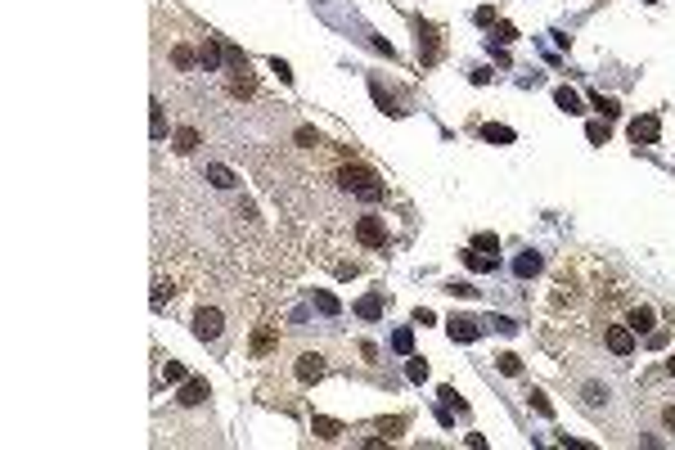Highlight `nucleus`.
I'll use <instances>...</instances> for the list:
<instances>
[{
	"instance_id": "nucleus-10",
	"label": "nucleus",
	"mask_w": 675,
	"mask_h": 450,
	"mask_svg": "<svg viewBox=\"0 0 675 450\" xmlns=\"http://www.w3.org/2000/svg\"><path fill=\"white\" fill-rule=\"evenodd\" d=\"M225 86H230V95H239V99H243V95H257V77L248 72V63H243V68H234Z\"/></svg>"
},
{
	"instance_id": "nucleus-5",
	"label": "nucleus",
	"mask_w": 675,
	"mask_h": 450,
	"mask_svg": "<svg viewBox=\"0 0 675 450\" xmlns=\"http://www.w3.org/2000/svg\"><path fill=\"white\" fill-rule=\"evenodd\" d=\"M603 347L608 351H612V356H631V351H635V329H631V324H603Z\"/></svg>"
},
{
	"instance_id": "nucleus-1",
	"label": "nucleus",
	"mask_w": 675,
	"mask_h": 450,
	"mask_svg": "<svg viewBox=\"0 0 675 450\" xmlns=\"http://www.w3.org/2000/svg\"><path fill=\"white\" fill-rule=\"evenodd\" d=\"M334 180L342 189H351L356 198H365V203H378V198L387 194V185L378 180V171L365 167V162H342V167L334 171Z\"/></svg>"
},
{
	"instance_id": "nucleus-18",
	"label": "nucleus",
	"mask_w": 675,
	"mask_h": 450,
	"mask_svg": "<svg viewBox=\"0 0 675 450\" xmlns=\"http://www.w3.org/2000/svg\"><path fill=\"white\" fill-rule=\"evenodd\" d=\"M149 109H154V118H149V131H154V140H167V109L163 104H149Z\"/></svg>"
},
{
	"instance_id": "nucleus-35",
	"label": "nucleus",
	"mask_w": 675,
	"mask_h": 450,
	"mask_svg": "<svg viewBox=\"0 0 675 450\" xmlns=\"http://www.w3.org/2000/svg\"><path fill=\"white\" fill-rule=\"evenodd\" d=\"M667 374H671V378H675V356H671V360H667Z\"/></svg>"
},
{
	"instance_id": "nucleus-27",
	"label": "nucleus",
	"mask_w": 675,
	"mask_h": 450,
	"mask_svg": "<svg viewBox=\"0 0 675 450\" xmlns=\"http://www.w3.org/2000/svg\"><path fill=\"white\" fill-rule=\"evenodd\" d=\"M473 248H478V252H496L500 257V239L496 234H473Z\"/></svg>"
},
{
	"instance_id": "nucleus-17",
	"label": "nucleus",
	"mask_w": 675,
	"mask_h": 450,
	"mask_svg": "<svg viewBox=\"0 0 675 450\" xmlns=\"http://www.w3.org/2000/svg\"><path fill=\"white\" fill-rule=\"evenodd\" d=\"M464 262H469L473 271H496L500 257H496V252H478V248H473V252H464Z\"/></svg>"
},
{
	"instance_id": "nucleus-11",
	"label": "nucleus",
	"mask_w": 675,
	"mask_h": 450,
	"mask_svg": "<svg viewBox=\"0 0 675 450\" xmlns=\"http://www.w3.org/2000/svg\"><path fill=\"white\" fill-rule=\"evenodd\" d=\"M311 428H316V437H320V442H338V437L347 433V428H342L338 419H325V415H316V419H311Z\"/></svg>"
},
{
	"instance_id": "nucleus-25",
	"label": "nucleus",
	"mask_w": 675,
	"mask_h": 450,
	"mask_svg": "<svg viewBox=\"0 0 675 450\" xmlns=\"http://www.w3.org/2000/svg\"><path fill=\"white\" fill-rule=\"evenodd\" d=\"M536 271H540V252H522L518 257V275L527 280V275H536Z\"/></svg>"
},
{
	"instance_id": "nucleus-23",
	"label": "nucleus",
	"mask_w": 675,
	"mask_h": 450,
	"mask_svg": "<svg viewBox=\"0 0 675 450\" xmlns=\"http://www.w3.org/2000/svg\"><path fill=\"white\" fill-rule=\"evenodd\" d=\"M590 104H594L599 113H603V118H617V113H621V104H617L612 95H590Z\"/></svg>"
},
{
	"instance_id": "nucleus-34",
	"label": "nucleus",
	"mask_w": 675,
	"mask_h": 450,
	"mask_svg": "<svg viewBox=\"0 0 675 450\" xmlns=\"http://www.w3.org/2000/svg\"><path fill=\"white\" fill-rule=\"evenodd\" d=\"M662 424H667V428H675V405H667V410H662Z\"/></svg>"
},
{
	"instance_id": "nucleus-15",
	"label": "nucleus",
	"mask_w": 675,
	"mask_h": 450,
	"mask_svg": "<svg viewBox=\"0 0 675 450\" xmlns=\"http://www.w3.org/2000/svg\"><path fill=\"white\" fill-rule=\"evenodd\" d=\"M207 180H212L216 189H234V185H239V180H234V171L221 167V162H212V167H207Z\"/></svg>"
},
{
	"instance_id": "nucleus-3",
	"label": "nucleus",
	"mask_w": 675,
	"mask_h": 450,
	"mask_svg": "<svg viewBox=\"0 0 675 450\" xmlns=\"http://www.w3.org/2000/svg\"><path fill=\"white\" fill-rule=\"evenodd\" d=\"M194 338L198 342H221V333H225V315H221V306H198L194 311Z\"/></svg>"
},
{
	"instance_id": "nucleus-2",
	"label": "nucleus",
	"mask_w": 675,
	"mask_h": 450,
	"mask_svg": "<svg viewBox=\"0 0 675 450\" xmlns=\"http://www.w3.org/2000/svg\"><path fill=\"white\" fill-rule=\"evenodd\" d=\"M356 243L365 248V252H387L392 248V234H387V221L378 212H365L356 216Z\"/></svg>"
},
{
	"instance_id": "nucleus-26",
	"label": "nucleus",
	"mask_w": 675,
	"mask_h": 450,
	"mask_svg": "<svg viewBox=\"0 0 675 450\" xmlns=\"http://www.w3.org/2000/svg\"><path fill=\"white\" fill-rule=\"evenodd\" d=\"M585 136H590V145H608V136H612V131H608V122H590V127H585Z\"/></svg>"
},
{
	"instance_id": "nucleus-32",
	"label": "nucleus",
	"mask_w": 675,
	"mask_h": 450,
	"mask_svg": "<svg viewBox=\"0 0 675 450\" xmlns=\"http://www.w3.org/2000/svg\"><path fill=\"white\" fill-rule=\"evenodd\" d=\"M527 401H531V405H536V410H540V415H554V405H549V396H545V392H531V396H527Z\"/></svg>"
},
{
	"instance_id": "nucleus-21",
	"label": "nucleus",
	"mask_w": 675,
	"mask_h": 450,
	"mask_svg": "<svg viewBox=\"0 0 675 450\" xmlns=\"http://www.w3.org/2000/svg\"><path fill=\"white\" fill-rule=\"evenodd\" d=\"M513 45V41H518V27H513V23H496V27H491V45Z\"/></svg>"
},
{
	"instance_id": "nucleus-16",
	"label": "nucleus",
	"mask_w": 675,
	"mask_h": 450,
	"mask_svg": "<svg viewBox=\"0 0 675 450\" xmlns=\"http://www.w3.org/2000/svg\"><path fill=\"white\" fill-rule=\"evenodd\" d=\"M450 338L455 342H473V338H478V324L464 320V315H455V320H450Z\"/></svg>"
},
{
	"instance_id": "nucleus-29",
	"label": "nucleus",
	"mask_w": 675,
	"mask_h": 450,
	"mask_svg": "<svg viewBox=\"0 0 675 450\" xmlns=\"http://www.w3.org/2000/svg\"><path fill=\"white\" fill-rule=\"evenodd\" d=\"M496 365H500V369H505V374H509V378H513V374H522V360H518V356H513V351H505V356H500V360H496Z\"/></svg>"
},
{
	"instance_id": "nucleus-12",
	"label": "nucleus",
	"mask_w": 675,
	"mask_h": 450,
	"mask_svg": "<svg viewBox=\"0 0 675 450\" xmlns=\"http://www.w3.org/2000/svg\"><path fill=\"white\" fill-rule=\"evenodd\" d=\"M383 293H369V298H360L356 302V315H360V320H378V315H383Z\"/></svg>"
},
{
	"instance_id": "nucleus-22",
	"label": "nucleus",
	"mask_w": 675,
	"mask_h": 450,
	"mask_svg": "<svg viewBox=\"0 0 675 450\" xmlns=\"http://www.w3.org/2000/svg\"><path fill=\"white\" fill-rule=\"evenodd\" d=\"M554 99H558V109H563V113H581V99H576V95L567 90V86H558Z\"/></svg>"
},
{
	"instance_id": "nucleus-33",
	"label": "nucleus",
	"mask_w": 675,
	"mask_h": 450,
	"mask_svg": "<svg viewBox=\"0 0 675 450\" xmlns=\"http://www.w3.org/2000/svg\"><path fill=\"white\" fill-rule=\"evenodd\" d=\"M410 378H414V383H423V378H428V365H423V360H419V356H414V360H410Z\"/></svg>"
},
{
	"instance_id": "nucleus-14",
	"label": "nucleus",
	"mask_w": 675,
	"mask_h": 450,
	"mask_svg": "<svg viewBox=\"0 0 675 450\" xmlns=\"http://www.w3.org/2000/svg\"><path fill=\"white\" fill-rule=\"evenodd\" d=\"M171 145H176V153H180V158H189V153L198 149V131H194V127H180Z\"/></svg>"
},
{
	"instance_id": "nucleus-6",
	"label": "nucleus",
	"mask_w": 675,
	"mask_h": 450,
	"mask_svg": "<svg viewBox=\"0 0 675 450\" xmlns=\"http://www.w3.org/2000/svg\"><path fill=\"white\" fill-rule=\"evenodd\" d=\"M419 63H423V68L441 63V27L419 23Z\"/></svg>"
},
{
	"instance_id": "nucleus-9",
	"label": "nucleus",
	"mask_w": 675,
	"mask_h": 450,
	"mask_svg": "<svg viewBox=\"0 0 675 450\" xmlns=\"http://www.w3.org/2000/svg\"><path fill=\"white\" fill-rule=\"evenodd\" d=\"M207 396H212V392H207V378H185L176 401H180V405H203Z\"/></svg>"
},
{
	"instance_id": "nucleus-31",
	"label": "nucleus",
	"mask_w": 675,
	"mask_h": 450,
	"mask_svg": "<svg viewBox=\"0 0 675 450\" xmlns=\"http://www.w3.org/2000/svg\"><path fill=\"white\" fill-rule=\"evenodd\" d=\"M316 306L325 315H338V298H334V293H316Z\"/></svg>"
},
{
	"instance_id": "nucleus-20",
	"label": "nucleus",
	"mask_w": 675,
	"mask_h": 450,
	"mask_svg": "<svg viewBox=\"0 0 675 450\" xmlns=\"http://www.w3.org/2000/svg\"><path fill=\"white\" fill-rule=\"evenodd\" d=\"M171 59H176V68H185V72L198 68V54L189 50V45H176V50H171Z\"/></svg>"
},
{
	"instance_id": "nucleus-13",
	"label": "nucleus",
	"mask_w": 675,
	"mask_h": 450,
	"mask_svg": "<svg viewBox=\"0 0 675 450\" xmlns=\"http://www.w3.org/2000/svg\"><path fill=\"white\" fill-rule=\"evenodd\" d=\"M198 68H207V72L221 68V45H216V41H203V45H198Z\"/></svg>"
},
{
	"instance_id": "nucleus-30",
	"label": "nucleus",
	"mask_w": 675,
	"mask_h": 450,
	"mask_svg": "<svg viewBox=\"0 0 675 450\" xmlns=\"http://www.w3.org/2000/svg\"><path fill=\"white\" fill-rule=\"evenodd\" d=\"M163 374H167V383H185V378H189L180 360H167V365H163Z\"/></svg>"
},
{
	"instance_id": "nucleus-7",
	"label": "nucleus",
	"mask_w": 675,
	"mask_h": 450,
	"mask_svg": "<svg viewBox=\"0 0 675 450\" xmlns=\"http://www.w3.org/2000/svg\"><path fill=\"white\" fill-rule=\"evenodd\" d=\"M631 140H635V145H658V140H662V122L653 118V113L635 118L631 122Z\"/></svg>"
},
{
	"instance_id": "nucleus-28",
	"label": "nucleus",
	"mask_w": 675,
	"mask_h": 450,
	"mask_svg": "<svg viewBox=\"0 0 675 450\" xmlns=\"http://www.w3.org/2000/svg\"><path fill=\"white\" fill-rule=\"evenodd\" d=\"M482 136H487L491 145H509V140H513V131H509V127H487Z\"/></svg>"
},
{
	"instance_id": "nucleus-8",
	"label": "nucleus",
	"mask_w": 675,
	"mask_h": 450,
	"mask_svg": "<svg viewBox=\"0 0 675 450\" xmlns=\"http://www.w3.org/2000/svg\"><path fill=\"white\" fill-rule=\"evenodd\" d=\"M626 324H631L635 333H653V324H658V311H653L649 302H635L631 311H626Z\"/></svg>"
},
{
	"instance_id": "nucleus-24",
	"label": "nucleus",
	"mask_w": 675,
	"mask_h": 450,
	"mask_svg": "<svg viewBox=\"0 0 675 450\" xmlns=\"http://www.w3.org/2000/svg\"><path fill=\"white\" fill-rule=\"evenodd\" d=\"M410 347H414V333L410 329H396L392 333V351H396V356H410Z\"/></svg>"
},
{
	"instance_id": "nucleus-4",
	"label": "nucleus",
	"mask_w": 675,
	"mask_h": 450,
	"mask_svg": "<svg viewBox=\"0 0 675 450\" xmlns=\"http://www.w3.org/2000/svg\"><path fill=\"white\" fill-rule=\"evenodd\" d=\"M293 374H298V383L302 387H311V383H320L329 374V360L320 356V351H302L298 356V365H293Z\"/></svg>"
},
{
	"instance_id": "nucleus-19",
	"label": "nucleus",
	"mask_w": 675,
	"mask_h": 450,
	"mask_svg": "<svg viewBox=\"0 0 675 450\" xmlns=\"http://www.w3.org/2000/svg\"><path fill=\"white\" fill-rule=\"evenodd\" d=\"M176 298V284H167V280H158L154 284V311H167V302Z\"/></svg>"
}]
</instances>
